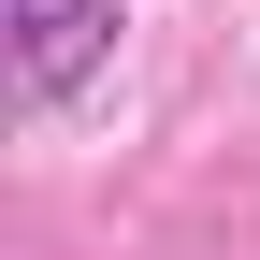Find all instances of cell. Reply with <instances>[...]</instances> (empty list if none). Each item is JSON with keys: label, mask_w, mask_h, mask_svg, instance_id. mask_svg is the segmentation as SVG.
<instances>
[{"label": "cell", "mask_w": 260, "mask_h": 260, "mask_svg": "<svg viewBox=\"0 0 260 260\" xmlns=\"http://www.w3.org/2000/svg\"><path fill=\"white\" fill-rule=\"evenodd\" d=\"M15 15V116H58L116 58V0H0Z\"/></svg>", "instance_id": "obj_1"}]
</instances>
